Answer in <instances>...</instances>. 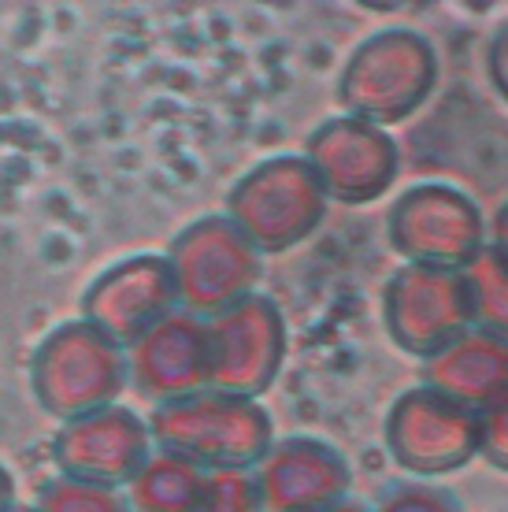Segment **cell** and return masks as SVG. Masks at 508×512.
<instances>
[{
	"label": "cell",
	"instance_id": "obj_1",
	"mask_svg": "<svg viewBox=\"0 0 508 512\" xmlns=\"http://www.w3.org/2000/svg\"><path fill=\"white\" fill-rule=\"evenodd\" d=\"M153 446L186 457L204 472H253L275 446V420L264 401L227 390H197L149 412Z\"/></svg>",
	"mask_w": 508,
	"mask_h": 512
},
{
	"label": "cell",
	"instance_id": "obj_2",
	"mask_svg": "<svg viewBox=\"0 0 508 512\" xmlns=\"http://www.w3.org/2000/svg\"><path fill=\"white\" fill-rule=\"evenodd\" d=\"M438 86V52L420 30H379L360 41L342 75H338V104L345 116L390 130L405 123L431 101Z\"/></svg>",
	"mask_w": 508,
	"mask_h": 512
},
{
	"label": "cell",
	"instance_id": "obj_3",
	"mask_svg": "<svg viewBox=\"0 0 508 512\" xmlns=\"http://www.w3.org/2000/svg\"><path fill=\"white\" fill-rule=\"evenodd\" d=\"M127 386V349L82 316L52 327L30 357V390L60 423L119 405Z\"/></svg>",
	"mask_w": 508,
	"mask_h": 512
},
{
	"label": "cell",
	"instance_id": "obj_4",
	"mask_svg": "<svg viewBox=\"0 0 508 512\" xmlns=\"http://www.w3.org/2000/svg\"><path fill=\"white\" fill-rule=\"evenodd\" d=\"M331 197L305 153H279L253 164L227 193V216L264 256L286 253L316 234Z\"/></svg>",
	"mask_w": 508,
	"mask_h": 512
},
{
	"label": "cell",
	"instance_id": "obj_5",
	"mask_svg": "<svg viewBox=\"0 0 508 512\" xmlns=\"http://www.w3.org/2000/svg\"><path fill=\"white\" fill-rule=\"evenodd\" d=\"M164 256L175 271L182 312L201 320L242 305L264 279V253L238 231L227 212L193 219L171 238Z\"/></svg>",
	"mask_w": 508,
	"mask_h": 512
},
{
	"label": "cell",
	"instance_id": "obj_6",
	"mask_svg": "<svg viewBox=\"0 0 508 512\" xmlns=\"http://www.w3.org/2000/svg\"><path fill=\"white\" fill-rule=\"evenodd\" d=\"M386 238L405 264L464 271L490 242V223L464 190L449 182H420L394 197Z\"/></svg>",
	"mask_w": 508,
	"mask_h": 512
},
{
	"label": "cell",
	"instance_id": "obj_7",
	"mask_svg": "<svg viewBox=\"0 0 508 512\" xmlns=\"http://www.w3.org/2000/svg\"><path fill=\"white\" fill-rule=\"evenodd\" d=\"M382 438L412 479L438 483L479 457V412L420 383L390 405Z\"/></svg>",
	"mask_w": 508,
	"mask_h": 512
},
{
	"label": "cell",
	"instance_id": "obj_8",
	"mask_svg": "<svg viewBox=\"0 0 508 512\" xmlns=\"http://www.w3.org/2000/svg\"><path fill=\"white\" fill-rule=\"evenodd\" d=\"M382 323L401 353L416 360L434 357L475 327L464 271L401 264L382 290Z\"/></svg>",
	"mask_w": 508,
	"mask_h": 512
},
{
	"label": "cell",
	"instance_id": "obj_9",
	"mask_svg": "<svg viewBox=\"0 0 508 512\" xmlns=\"http://www.w3.org/2000/svg\"><path fill=\"white\" fill-rule=\"evenodd\" d=\"M305 160L338 205H371L390 193L401 171V153L390 130L356 116L323 119L305 141Z\"/></svg>",
	"mask_w": 508,
	"mask_h": 512
},
{
	"label": "cell",
	"instance_id": "obj_10",
	"mask_svg": "<svg viewBox=\"0 0 508 512\" xmlns=\"http://www.w3.org/2000/svg\"><path fill=\"white\" fill-rule=\"evenodd\" d=\"M212 386L238 397H260L275 386L286 360V320L267 294L245 297L208 320Z\"/></svg>",
	"mask_w": 508,
	"mask_h": 512
},
{
	"label": "cell",
	"instance_id": "obj_11",
	"mask_svg": "<svg viewBox=\"0 0 508 512\" xmlns=\"http://www.w3.org/2000/svg\"><path fill=\"white\" fill-rule=\"evenodd\" d=\"M82 320L101 327L119 346H134L141 334H149L156 323L175 316L178 286L175 271L164 253H134L115 260L82 290Z\"/></svg>",
	"mask_w": 508,
	"mask_h": 512
},
{
	"label": "cell",
	"instance_id": "obj_12",
	"mask_svg": "<svg viewBox=\"0 0 508 512\" xmlns=\"http://www.w3.org/2000/svg\"><path fill=\"white\" fill-rule=\"evenodd\" d=\"M153 431L149 420L127 405H108L89 416L60 423L52 435V464L67 479L97 483V487L127 490V483L153 457Z\"/></svg>",
	"mask_w": 508,
	"mask_h": 512
},
{
	"label": "cell",
	"instance_id": "obj_13",
	"mask_svg": "<svg viewBox=\"0 0 508 512\" xmlns=\"http://www.w3.org/2000/svg\"><path fill=\"white\" fill-rule=\"evenodd\" d=\"M253 475L264 512H323L353 498L345 453L316 435L275 438Z\"/></svg>",
	"mask_w": 508,
	"mask_h": 512
},
{
	"label": "cell",
	"instance_id": "obj_14",
	"mask_svg": "<svg viewBox=\"0 0 508 512\" xmlns=\"http://www.w3.org/2000/svg\"><path fill=\"white\" fill-rule=\"evenodd\" d=\"M130 386L153 405L190 397L212 386V342H208V320L182 312L156 323L149 334H141L127 346Z\"/></svg>",
	"mask_w": 508,
	"mask_h": 512
},
{
	"label": "cell",
	"instance_id": "obj_15",
	"mask_svg": "<svg viewBox=\"0 0 508 512\" xmlns=\"http://www.w3.org/2000/svg\"><path fill=\"white\" fill-rule=\"evenodd\" d=\"M420 383L483 412L508 394V342L483 327H471L434 357L420 360Z\"/></svg>",
	"mask_w": 508,
	"mask_h": 512
},
{
	"label": "cell",
	"instance_id": "obj_16",
	"mask_svg": "<svg viewBox=\"0 0 508 512\" xmlns=\"http://www.w3.org/2000/svg\"><path fill=\"white\" fill-rule=\"evenodd\" d=\"M204 490H208L204 468L186 457L153 449V457L127 483V501L134 512H197Z\"/></svg>",
	"mask_w": 508,
	"mask_h": 512
},
{
	"label": "cell",
	"instance_id": "obj_17",
	"mask_svg": "<svg viewBox=\"0 0 508 512\" xmlns=\"http://www.w3.org/2000/svg\"><path fill=\"white\" fill-rule=\"evenodd\" d=\"M471 290V308H475V327L497 334L508 342V256L497 253L486 242L483 253L464 268Z\"/></svg>",
	"mask_w": 508,
	"mask_h": 512
},
{
	"label": "cell",
	"instance_id": "obj_18",
	"mask_svg": "<svg viewBox=\"0 0 508 512\" xmlns=\"http://www.w3.org/2000/svg\"><path fill=\"white\" fill-rule=\"evenodd\" d=\"M38 512H134L127 501V490L97 487V483H82V479H67L56 475L38 490L34 501Z\"/></svg>",
	"mask_w": 508,
	"mask_h": 512
},
{
	"label": "cell",
	"instance_id": "obj_19",
	"mask_svg": "<svg viewBox=\"0 0 508 512\" xmlns=\"http://www.w3.org/2000/svg\"><path fill=\"white\" fill-rule=\"evenodd\" d=\"M371 512H464L460 498L434 479H401L382 490Z\"/></svg>",
	"mask_w": 508,
	"mask_h": 512
},
{
	"label": "cell",
	"instance_id": "obj_20",
	"mask_svg": "<svg viewBox=\"0 0 508 512\" xmlns=\"http://www.w3.org/2000/svg\"><path fill=\"white\" fill-rule=\"evenodd\" d=\"M197 512H264L253 472H212Z\"/></svg>",
	"mask_w": 508,
	"mask_h": 512
},
{
	"label": "cell",
	"instance_id": "obj_21",
	"mask_svg": "<svg viewBox=\"0 0 508 512\" xmlns=\"http://www.w3.org/2000/svg\"><path fill=\"white\" fill-rule=\"evenodd\" d=\"M479 457L508 472V394L479 412Z\"/></svg>",
	"mask_w": 508,
	"mask_h": 512
},
{
	"label": "cell",
	"instance_id": "obj_22",
	"mask_svg": "<svg viewBox=\"0 0 508 512\" xmlns=\"http://www.w3.org/2000/svg\"><path fill=\"white\" fill-rule=\"evenodd\" d=\"M486 71H490L494 90L508 101V19L497 26L494 38H490V49H486Z\"/></svg>",
	"mask_w": 508,
	"mask_h": 512
},
{
	"label": "cell",
	"instance_id": "obj_23",
	"mask_svg": "<svg viewBox=\"0 0 508 512\" xmlns=\"http://www.w3.org/2000/svg\"><path fill=\"white\" fill-rule=\"evenodd\" d=\"M490 245H494L497 253L508 256V201L494 212V219H490Z\"/></svg>",
	"mask_w": 508,
	"mask_h": 512
},
{
	"label": "cell",
	"instance_id": "obj_24",
	"mask_svg": "<svg viewBox=\"0 0 508 512\" xmlns=\"http://www.w3.org/2000/svg\"><path fill=\"white\" fill-rule=\"evenodd\" d=\"M19 501H15V475L0 464V512H12Z\"/></svg>",
	"mask_w": 508,
	"mask_h": 512
},
{
	"label": "cell",
	"instance_id": "obj_25",
	"mask_svg": "<svg viewBox=\"0 0 508 512\" xmlns=\"http://www.w3.org/2000/svg\"><path fill=\"white\" fill-rule=\"evenodd\" d=\"M323 512H371V505L349 498V501H342V505H334V509H323Z\"/></svg>",
	"mask_w": 508,
	"mask_h": 512
},
{
	"label": "cell",
	"instance_id": "obj_26",
	"mask_svg": "<svg viewBox=\"0 0 508 512\" xmlns=\"http://www.w3.org/2000/svg\"><path fill=\"white\" fill-rule=\"evenodd\" d=\"M12 512H38V509H34V505H15Z\"/></svg>",
	"mask_w": 508,
	"mask_h": 512
}]
</instances>
